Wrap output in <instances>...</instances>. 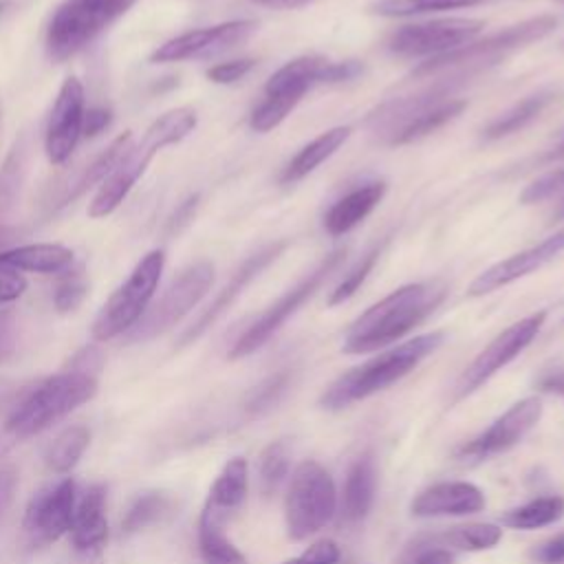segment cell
<instances>
[{
    "label": "cell",
    "instance_id": "51",
    "mask_svg": "<svg viewBox=\"0 0 564 564\" xmlns=\"http://www.w3.org/2000/svg\"><path fill=\"white\" fill-rule=\"evenodd\" d=\"M540 388L544 392H553V394H560L564 397V370H557L553 375H546L542 381H540Z\"/></svg>",
    "mask_w": 564,
    "mask_h": 564
},
{
    "label": "cell",
    "instance_id": "50",
    "mask_svg": "<svg viewBox=\"0 0 564 564\" xmlns=\"http://www.w3.org/2000/svg\"><path fill=\"white\" fill-rule=\"evenodd\" d=\"M196 205H198V194H192L187 200H183V203L178 205L176 214H174L172 220H170V229H172V231H178L183 225H187L189 218L194 216Z\"/></svg>",
    "mask_w": 564,
    "mask_h": 564
},
{
    "label": "cell",
    "instance_id": "16",
    "mask_svg": "<svg viewBox=\"0 0 564 564\" xmlns=\"http://www.w3.org/2000/svg\"><path fill=\"white\" fill-rule=\"evenodd\" d=\"M84 86L77 77H66L55 97L46 134L44 150L53 165H62L75 150L84 130Z\"/></svg>",
    "mask_w": 564,
    "mask_h": 564
},
{
    "label": "cell",
    "instance_id": "6",
    "mask_svg": "<svg viewBox=\"0 0 564 564\" xmlns=\"http://www.w3.org/2000/svg\"><path fill=\"white\" fill-rule=\"evenodd\" d=\"M134 4L137 0H64L46 26L48 57L64 62L77 55Z\"/></svg>",
    "mask_w": 564,
    "mask_h": 564
},
{
    "label": "cell",
    "instance_id": "48",
    "mask_svg": "<svg viewBox=\"0 0 564 564\" xmlns=\"http://www.w3.org/2000/svg\"><path fill=\"white\" fill-rule=\"evenodd\" d=\"M15 487H18L15 469H13L11 465L0 463V518L4 516V511L9 509V505L13 502Z\"/></svg>",
    "mask_w": 564,
    "mask_h": 564
},
{
    "label": "cell",
    "instance_id": "2",
    "mask_svg": "<svg viewBox=\"0 0 564 564\" xmlns=\"http://www.w3.org/2000/svg\"><path fill=\"white\" fill-rule=\"evenodd\" d=\"M198 123L196 110L189 106H178L161 117H156L141 134V139L134 145H128L112 172L104 178L97 194L93 196L88 205L90 218H104L112 214L128 192L134 187V183L143 176L150 161L167 145H174L183 141Z\"/></svg>",
    "mask_w": 564,
    "mask_h": 564
},
{
    "label": "cell",
    "instance_id": "21",
    "mask_svg": "<svg viewBox=\"0 0 564 564\" xmlns=\"http://www.w3.org/2000/svg\"><path fill=\"white\" fill-rule=\"evenodd\" d=\"M70 540L79 553H97L108 540V518H106V487L88 485L77 494Z\"/></svg>",
    "mask_w": 564,
    "mask_h": 564
},
{
    "label": "cell",
    "instance_id": "8",
    "mask_svg": "<svg viewBox=\"0 0 564 564\" xmlns=\"http://www.w3.org/2000/svg\"><path fill=\"white\" fill-rule=\"evenodd\" d=\"M337 511L333 476L317 460H302L289 480L284 498L286 535L295 542L322 531Z\"/></svg>",
    "mask_w": 564,
    "mask_h": 564
},
{
    "label": "cell",
    "instance_id": "36",
    "mask_svg": "<svg viewBox=\"0 0 564 564\" xmlns=\"http://www.w3.org/2000/svg\"><path fill=\"white\" fill-rule=\"evenodd\" d=\"M304 93H297V90H286V93H273V95H267L251 112L249 117V126L256 130V132H269L273 130L275 126H280L286 115L302 101Z\"/></svg>",
    "mask_w": 564,
    "mask_h": 564
},
{
    "label": "cell",
    "instance_id": "45",
    "mask_svg": "<svg viewBox=\"0 0 564 564\" xmlns=\"http://www.w3.org/2000/svg\"><path fill=\"white\" fill-rule=\"evenodd\" d=\"M26 286H29V282L20 271L0 264V306L11 304L18 297H22Z\"/></svg>",
    "mask_w": 564,
    "mask_h": 564
},
{
    "label": "cell",
    "instance_id": "34",
    "mask_svg": "<svg viewBox=\"0 0 564 564\" xmlns=\"http://www.w3.org/2000/svg\"><path fill=\"white\" fill-rule=\"evenodd\" d=\"M90 443V430L86 425H70L57 434L46 452V465L55 474H68L84 456Z\"/></svg>",
    "mask_w": 564,
    "mask_h": 564
},
{
    "label": "cell",
    "instance_id": "10",
    "mask_svg": "<svg viewBox=\"0 0 564 564\" xmlns=\"http://www.w3.org/2000/svg\"><path fill=\"white\" fill-rule=\"evenodd\" d=\"M214 264L209 260H198L185 267L161 295V300L145 311L139 324L132 328L134 341H148L172 326H176L209 291L214 284Z\"/></svg>",
    "mask_w": 564,
    "mask_h": 564
},
{
    "label": "cell",
    "instance_id": "44",
    "mask_svg": "<svg viewBox=\"0 0 564 564\" xmlns=\"http://www.w3.org/2000/svg\"><path fill=\"white\" fill-rule=\"evenodd\" d=\"M408 564H454V555L449 549L432 546L416 538L408 549Z\"/></svg>",
    "mask_w": 564,
    "mask_h": 564
},
{
    "label": "cell",
    "instance_id": "11",
    "mask_svg": "<svg viewBox=\"0 0 564 564\" xmlns=\"http://www.w3.org/2000/svg\"><path fill=\"white\" fill-rule=\"evenodd\" d=\"M544 319H546V311H540L522 317L520 322L498 333L458 377L454 388V401L465 399L467 394L478 390L485 381H489L498 370H502L509 361H513L535 339Z\"/></svg>",
    "mask_w": 564,
    "mask_h": 564
},
{
    "label": "cell",
    "instance_id": "18",
    "mask_svg": "<svg viewBox=\"0 0 564 564\" xmlns=\"http://www.w3.org/2000/svg\"><path fill=\"white\" fill-rule=\"evenodd\" d=\"M286 240H275L264 245L262 249H258L256 253H251L249 258L242 260V264L234 271V275L227 280V284L220 289V293L212 300V304L192 322V326H187L183 330V335L178 337V346H187L194 339H198L207 328L214 326V322L240 297V293L251 284L253 278H258L273 260H278L282 256V251L286 249Z\"/></svg>",
    "mask_w": 564,
    "mask_h": 564
},
{
    "label": "cell",
    "instance_id": "49",
    "mask_svg": "<svg viewBox=\"0 0 564 564\" xmlns=\"http://www.w3.org/2000/svg\"><path fill=\"white\" fill-rule=\"evenodd\" d=\"M13 319L9 313H0V364L13 350Z\"/></svg>",
    "mask_w": 564,
    "mask_h": 564
},
{
    "label": "cell",
    "instance_id": "3",
    "mask_svg": "<svg viewBox=\"0 0 564 564\" xmlns=\"http://www.w3.org/2000/svg\"><path fill=\"white\" fill-rule=\"evenodd\" d=\"M443 337L445 335L441 330L412 337L346 370L322 392L319 405L324 410L335 412L386 390L388 386L397 383L408 372H412L427 355H432L443 344Z\"/></svg>",
    "mask_w": 564,
    "mask_h": 564
},
{
    "label": "cell",
    "instance_id": "26",
    "mask_svg": "<svg viewBox=\"0 0 564 564\" xmlns=\"http://www.w3.org/2000/svg\"><path fill=\"white\" fill-rule=\"evenodd\" d=\"M350 137V126H335L313 141H308L282 170L280 183H297L304 176H308L317 165H322L326 159H330Z\"/></svg>",
    "mask_w": 564,
    "mask_h": 564
},
{
    "label": "cell",
    "instance_id": "15",
    "mask_svg": "<svg viewBox=\"0 0 564 564\" xmlns=\"http://www.w3.org/2000/svg\"><path fill=\"white\" fill-rule=\"evenodd\" d=\"M258 22L253 20H231L205 29L185 31L167 42H163L154 53L150 55V62H183L192 57H207L220 51H227L240 42H245L253 31Z\"/></svg>",
    "mask_w": 564,
    "mask_h": 564
},
{
    "label": "cell",
    "instance_id": "41",
    "mask_svg": "<svg viewBox=\"0 0 564 564\" xmlns=\"http://www.w3.org/2000/svg\"><path fill=\"white\" fill-rule=\"evenodd\" d=\"M560 189H564V167L551 170V172L538 176L535 181H531V183L522 189L520 203H522V205L542 203V200L555 196Z\"/></svg>",
    "mask_w": 564,
    "mask_h": 564
},
{
    "label": "cell",
    "instance_id": "42",
    "mask_svg": "<svg viewBox=\"0 0 564 564\" xmlns=\"http://www.w3.org/2000/svg\"><path fill=\"white\" fill-rule=\"evenodd\" d=\"M341 557L339 546L333 540H317L300 555L284 560L282 564H337Z\"/></svg>",
    "mask_w": 564,
    "mask_h": 564
},
{
    "label": "cell",
    "instance_id": "22",
    "mask_svg": "<svg viewBox=\"0 0 564 564\" xmlns=\"http://www.w3.org/2000/svg\"><path fill=\"white\" fill-rule=\"evenodd\" d=\"M249 491V467L242 456H234L225 463L220 474L209 487L203 511L227 522L245 502Z\"/></svg>",
    "mask_w": 564,
    "mask_h": 564
},
{
    "label": "cell",
    "instance_id": "43",
    "mask_svg": "<svg viewBox=\"0 0 564 564\" xmlns=\"http://www.w3.org/2000/svg\"><path fill=\"white\" fill-rule=\"evenodd\" d=\"M253 66H256V59H251V57L220 62V64H214L207 68V79L214 84H234V82L242 79Z\"/></svg>",
    "mask_w": 564,
    "mask_h": 564
},
{
    "label": "cell",
    "instance_id": "53",
    "mask_svg": "<svg viewBox=\"0 0 564 564\" xmlns=\"http://www.w3.org/2000/svg\"><path fill=\"white\" fill-rule=\"evenodd\" d=\"M18 238V229L0 223V251H4L7 245H11Z\"/></svg>",
    "mask_w": 564,
    "mask_h": 564
},
{
    "label": "cell",
    "instance_id": "38",
    "mask_svg": "<svg viewBox=\"0 0 564 564\" xmlns=\"http://www.w3.org/2000/svg\"><path fill=\"white\" fill-rule=\"evenodd\" d=\"M379 253H381V247L377 245V247H372V249L346 273V278H344V280L335 286V291L330 293L328 306H337V304L346 302L348 297H352V295L359 291V286L366 282V278H368L370 271L375 269V264H377V260H379Z\"/></svg>",
    "mask_w": 564,
    "mask_h": 564
},
{
    "label": "cell",
    "instance_id": "1",
    "mask_svg": "<svg viewBox=\"0 0 564 564\" xmlns=\"http://www.w3.org/2000/svg\"><path fill=\"white\" fill-rule=\"evenodd\" d=\"M443 280L410 282L366 308L346 330L341 350L348 355L372 352L394 344L419 326L445 300Z\"/></svg>",
    "mask_w": 564,
    "mask_h": 564
},
{
    "label": "cell",
    "instance_id": "39",
    "mask_svg": "<svg viewBox=\"0 0 564 564\" xmlns=\"http://www.w3.org/2000/svg\"><path fill=\"white\" fill-rule=\"evenodd\" d=\"M289 379H291L289 370H280V372L267 377V379L249 394V399H247V403H245L247 412H249V414H262V412L271 410V408L282 399V394L286 392Z\"/></svg>",
    "mask_w": 564,
    "mask_h": 564
},
{
    "label": "cell",
    "instance_id": "25",
    "mask_svg": "<svg viewBox=\"0 0 564 564\" xmlns=\"http://www.w3.org/2000/svg\"><path fill=\"white\" fill-rule=\"evenodd\" d=\"M0 264L15 271L62 273L73 264V249L55 242H35L0 251Z\"/></svg>",
    "mask_w": 564,
    "mask_h": 564
},
{
    "label": "cell",
    "instance_id": "23",
    "mask_svg": "<svg viewBox=\"0 0 564 564\" xmlns=\"http://www.w3.org/2000/svg\"><path fill=\"white\" fill-rule=\"evenodd\" d=\"M383 194H386L383 181H370L350 189L339 200H335L330 209L324 214V229L330 236L348 234L381 203Z\"/></svg>",
    "mask_w": 564,
    "mask_h": 564
},
{
    "label": "cell",
    "instance_id": "4",
    "mask_svg": "<svg viewBox=\"0 0 564 564\" xmlns=\"http://www.w3.org/2000/svg\"><path fill=\"white\" fill-rule=\"evenodd\" d=\"M97 375L68 368L66 372L46 377L31 388L13 408L4 423V436L11 441L31 438L53 423L68 416L97 394Z\"/></svg>",
    "mask_w": 564,
    "mask_h": 564
},
{
    "label": "cell",
    "instance_id": "27",
    "mask_svg": "<svg viewBox=\"0 0 564 564\" xmlns=\"http://www.w3.org/2000/svg\"><path fill=\"white\" fill-rule=\"evenodd\" d=\"M557 99V90L553 88H542L520 101H516L509 110H505L500 117H496L491 123L485 126L482 139L485 141H496L502 137H509L522 128H527L533 119H538L549 104Z\"/></svg>",
    "mask_w": 564,
    "mask_h": 564
},
{
    "label": "cell",
    "instance_id": "24",
    "mask_svg": "<svg viewBox=\"0 0 564 564\" xmlns=\"http://www.w3.org/2000/svg\"><path fill=\"white\" fill-rule=\"evenodd\" d=\"M377 491V465L370 452H364L348 469L341 496V511L346 522H359L368 516Z\"/></svg>",
    "mask_w": 564,
    "mask_h": 564
},
{
    "label": "cell",
    "instance_id": "28",
    "mask_svg": "<svg viewBox=\"0 0 564 564\" xmlns=\"http://www.w3.org/2000/svg\"><path fill=\"white\" fill-rule=\"evenodd\" d=\"M174 511H176V500L170 494L143 491L128 507L121 520V531L126 535H132V533H141L145 529L165 524L174 516Z\"/></svg>",
    "mask_w": 564,
    "mask_h": 564
},
{
    "label": "cell",
    "instance_id": "29",
    "mask_svg": "<svg viewBox=\"0 0 564 564\" xmlns=\"http://www.w3.org/2000/svg\"><path fill=\"white\" fill-rule=\"evenodd\" d=\"M223 520L200 511L198 520V553L203 564H249L245 553L225 533Z\"/></svg>",
    "mask_w": 564,
    "mask_h": 564
},
{
    "label": "cell",
    "instance_id": "12",
    "mask_svg": "<svg viewBox=\"0 0 564 564\" xmlns=\"http://www.w3.org/2000/svg\"><path fill=\"white\" fill-rule=\"evenodd\" d=\"M482 29H485V22L471 20V18H449V20L405 24L388 37L386 46L390 53L403 55V57H421V55L436 57L474 42Z\"/></svg>",
    "mask_w": 564,
    "mask_h": 564
},
{
    "label": "cell",
    "instance_id": "46",
    "mask_svg": "<svg viewBox=\"0 0 564 564\" xmlns=\"http://www.w3.org/2000/svg\"><path fill=\"white\" fill-rule=\"evenodd\" d=\"M531 557L538 564H562L564 562V533H557L531 549Z\"/></svg>",
    "mask_w": 564,
    "mask_h": 564
},
{
    "label": "cell",
    "instance_id": "40",
    "mask_svg": "<svg viewBox=\"0 0 564 564\" xmlns=\"http://www.w3.org/2000/svg\"><path fill=\"white\" fill-rule=\"evenodd\" d=\"M86 293H88V284H86V280L79 273L66 275L55 286L53 304H55V308L59 313H70V311L82 306V302L86 300Z\"/></svg>",
    "mask_w": 564,
    "mask_h": 564
},
{
    "label": "cell",
    "instance_id": "32",
    "mask_svg": "<svg viewBox=\"0 0 564 564\" xmlns=\"http://www.w3.org/2000/svg\"><path fill=\"white\" fill-rule=\"evenodd\" d=\"M564 518V498L562 496H540L522 507L507 511L500 520L509 529L533 531L540 527L555 524Z\"/></svg>",
    "mask_w": 564,
    "mask_h": 564
},
{
    "label": "cell",
    "instance_id": "7",
    "mask_svg": "<svg viewBox=\"0 0 564 564\" xmlns=\"http://www.w3.org/2000/svg\"><path fill=\"white\" fill-rule=\"evenodd\" d=\"M163 267H165L163 249H152L137 262V267L126 278V282L110 293V297L97 313L90 328V335L97 341L115 339L139 324L159 286Z\"/></svg>",
    "mask_w": 564,
    "mask_h": 564
},
{
    "label": "cell",
    "instance_id": "20",
    "mask_svg": "<svg viewBox=\"0 0 564 564\" xmlns=\"http://www.w3.org/2000/svg\"><path fill=\"white\" fill-rule=\"evenodd\" d=\"M485 507V494L467 480L436 482L423 489L410 505L414 518H443V516H469Z\"/></svg>",
    "mask_w": 564,
    "mask_h": 564
},
{
    "label": "cell",
    "instance_id": "19",
    "mask_svg": "<svg viewBox=\"0 0 564 564\" xmlns=\"http://www.w3.org/2000/svg\"><path fill=\"white\" fill-rule=\"evenodd\" d=\"M562 251H564V227L557 229L555 234H551L549 238H544L542 242H538L524 251H518V253L491 264L482 273H478L474 278V282L469 284L467 293L471 297L487 295L500 286H507V284L542 269L544 264L555 260Z\"/></svg>",
    "mask_w": 564,
    "mask_h": 564
},
{
    "label": "cell",
    "instance_id": "14",
    "mask_svg": "<svg viewBox=\"0 0 564 564\" xmlns=\"http://www.w3.org/2000/svg\"><path fill=\"white\" fill-rule=\"evenodd\" d=\"M542 401L538 397H527L513 403L502 412L482 434L471 438L458 449V456L465 460H482L496 454H502L516 447L540 421Z\"/></svg>",
    "mask_w": 564,
    "mask_h": 564
},
{
    "label": "cell",
    "instance_id": "54",
    "mask_svg": "<svg viewBox=\"0 0 564 564\" xmlns=\"http://www.w3.org/2000/svg\"><path fill=\"white\" fill-rule=\"evenodd\" d=\"M555 159H564V132H562L560 141L555 143V148L549 150V152L542 156V161H555Z\"/></svg>",
    "mask_w": 564,
    "mask_h": 564
},
{
    "label": "cell",
    "instance_id": "5",
    "mask_svg": "<svg viewBox=\"0 0 564 564\" xmlns=\"http://www.w3.org/2000/svg\"><path fill=\"white\" fill-rule=\"evenodd\" d=\"M557 26L555 15H535L529 20H522L518 24H511L498 33H491L482 40H474L456 51L430 57L421 62L414 70L412 77H427V75H438V73H454V75H465L469 77L471 73L487 68L496 64L500 57L538 42L546 37L553 29Z\"/></svg>",
    "mask_w": 564,
    "mask_h": 564
},
{
    "label": "cell",
    "instance_id": "13",
    "mask_svg": "<svg viewBox=\"0 0 564 564\" xmlns=\"http://www.w3.org/2000/svg\"><path fill=\"white\" fill-rule=\"evenodd\" d=\"M77 502V485L73 478H62L55 485L40 489L24 511V535L31 546H46L70 531Z\"/></svg>",
    "mask_w": 564,
    "mask_h": 564
},
{
    "label": "cell",
    "instance_id": "33",
    "mask_svg": "<svg viewBox=\"0 0 564 564\" xmlns=\"http://www.w3.org/2000/svg\"><path fill=\"white\" fill-rule=\"evenodd\" d=\"M130 132H123V134H119L117 139H112V143L90 163V165H86L82 172H79V176L75 178V183L66 189V194L62 196V200H59V205H68L70 200H75L77 196H82L90 185H101L104 183V178L112 172V167L117 165V161L121 159V154L126 152V148H128V143H130Z\"/></svg>",
    "mask_w": 564,
    "mask_h": 564
},
{
    "label": "cell",
    "instance_id": "56",
    "mask_svg": "<svg viewBox=\"0 0 564 564\" xmlns=\"http://www.w3.org/2000/svg\"><path fill=\"white\" fill-rule=\"evenodd\" d=\"M7 4H9V2H7V0H0V13H2V11H4V7H7Z\"/></svg>",
    "mask_w": 564,
    "mask_h": 564
},
{
    "label": "cell",
    "instance_id": "35",
    "mask_svg": "<svg viewBox=\"0 0 564 564\" xmlns=\"http://www.w3.org/2000/svg\"><path fill=\"white\" fill-rule=\"evenodd\" d=\"M480 2L485 0H377L370 4V11L383 18H408V15L434 13V11H447V9L476 7Z\"/></svg>",
    "mask_w": 564,
    "mask_h": 564
},
{
    "label": "cell",
    "instance_id": "52",
    "mask_svg": "<svg viewBox=\"0 0 564 564\" xmlns=\"http://www.w3.org/2000/svg\"><path fill=\"white\" fill-rule=\"evenodd\" d=\"M253 4H260V7H269V9H297V7H304L313 0H249Z\"/></svg>",
    "mask_w": 564,
    "mask_h": 564
},
{
    "label": "cell",
    "instance_id": "37",
    "mask_svg": "<svg viewBox=\"0 0 564 564\" xmlns=\"http://www.w3.org/2000/svg\"><path fill=\"white\" fill-rule=\"evenodd\" d=\"M289 476V449L284 441L269 443L258 458V489L262 496L278 491L282 480Z\"/></svg>",
    "mask_w": 564,
    "mask_h": 564
},
{
    "label": "cell",
    "instance_id": "57",
    "mask_svg": "<svg viewBox=\"0 0 564 564\" xmlns=\"http://www.w3.org/2000/svg\"><path fill=\"white\" fill-rule=\"evenodd\" d=\"M555 2H560V4H564V0H555Z\"/></svg>",
    "mask_w": 564,
    "mask_h": 564
},
{
    "label": "cell",
    "instance_id": "55",
    "mask_svg": "<svg viewBox=\"0 0 564 564\" xmlns=\"http://www.w3.org/2000/svg\"><path fill=\"white\" fill-rule=\"evenodd\" d=\"M553 220H564V200L560 203V207H557V212L553 214Z\"/></svg>",
    "mask_w": 564,
    "mask_h": 564
},
{
    "label": "cell",
    "instance_id": "17",
    "mask_svg": "<svg viewBox=\"0 0 564 564\" xmlns=\"http://www.w3.org/2000/svg\"><path fill=\"white\" fill-rule=\"evenodd\" d=\"M364 73V64L357 59L330 62L322 55H302L278 68L264 84V95L297 90L304 93L319 84L350 82Z\"/></svg>",
    "mask_w": 564,
    "mask_h": 564
},
{
    "label": "cell",
    "instance_id": "9",
    "mask_svg": "<svg viewBox=\"0 0 564 564\" xmlns=\"http://www.w3.org/2000/svg\"><path fill=\"white\" fill-rule=\"evenodd\" d=\"M344 258H346V247L330 251L324 260H319V264L311 273H306L295 286H291L282 297H278L269 308H264L247 326V330L234 341V346L229 350V359H242V357L256 352L258 348H262L284 326V322L306 300H311L317 293V289L324 284L326 278H330V273L344 262Z\"/></svg>",
    "mask_w": 564,
    "mask_h": 564
},
{
    "label": "cell",
    "instance_id": "31",
    "mask_svg": "<svg viewBox=\"0 0 564 564\" xmlns=\"http://www.w3.org/2000/svg\"><path fill=\"white\" fill-rule=\"evenodd\" d=\"M467 101L465 99H456V97H449L432 108H427L425 112H421L416 119H412L410 123H405L401 130H397L390 141L386 145H405V143H412V141H419L427 134H432L434 130L443 128L445 123H449L452 119H456L463 110H465Z\"/></svg>",
    "mask_w": 564,
    "mask_h": 564
},
{
    "label": "cell",
    "instance_id": "30",
    "mask_svg": "<svg viewBox=\"0 0 564 564\" xmlns=\"http://www.w3.org/2000/svg\"><path fill=\"white\" fill-rule=\"evenodd\" d=\"M502 538V529L491 522H474L463 527H452L436 535H421L425 544L443 546V549H458V551H485L494 549Z\"/></svg>",
    "mask_w": 564,
    "mask_h": 564
},
{
    "label": "cell",
    "instance_id": "47",
    "mask_svg": "<svg viewBox=\"0 0 564 564\" xmlns=\"http://www.w3.org/2000/svg\"><path fill=\"white\" fill-rule=\"evenodd\" d=\"M112 121V112L108 108H101V106H95V108H88L84 112V130L82 134L86 137H95L99 132H104Z\"/></svg>",
    "mask_w": 564,
    "mask_h": 564
}]
</instances>
